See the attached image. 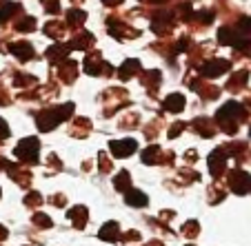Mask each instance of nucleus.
Segmentation results:
<instances>
[{"instance_id":"24","label":"nucleus","mask_w":251,"mask_h":246,"mask_svg":"<svg viewBox=\"0 0 251 246\" xmlns=\"http://www.w3.org/2000/svg\"><path fill=\"white\" fill-rule=\"evenodd\" d=\"M249 135H251V131H249Z\"/></svg>"},{"instance_id":"23","label":"nucleus","mask_w":251,"mask_h":246,"mask_svg":"<svg viewBox=\"0 0 251 246\" xmlns=\"http://www.w3.org/2000/svg\"><path fill=\"white\" fill-rule=\"evenodd\" d=\"M187 246H194V244H187Z\"/></svg>"},{"instance_id":"22","label":"nucleus","mask_w":251,"mask_h":246,"mask_svg":"<svg viewBox=\"0 0 251 246\" xmlns=\"http://www.w3.org/2000/svg\"><path fill=\"white\" fill-rule=\"evenodd\" d=\"M107 5H118V2H123V0H104Z\"/></svg>"},{"instance_id":"11","label":"nucleus","mask_w":251,"mask_h":246,"mask_svg":"<svg viewBox=\"0 0 251 246\" xmlns=\"http://www.w3.org/2000/svg\"><path fill=\"white\" fill-rule=\"evenodd\" d=\"M87 218H89V215H87V208H85V206H74V208L69 211V220L76 224V228H82V226H85Z\"/></svg>"},{"instance_id":"13","label":"nucleus","mask_w":251,"mask_h":246,"mask_svg":"<svg viewBox=\"0 0 251 246\" xmlns=\"http://www.w3.org/2000/svg\"><path fill=\"white\" fill-rule=\"evenodd\" d=\"M129 178H131V175L127 173V171H120L118 175H116V180H114V186L118 191H123V193H127L129 191V186H131V180H129Z\"/></svg>"},{"instance_id":"2","label":"nucleus","mask_w":251,"mask_h":246,"mask_svg":"<svg viewBox=\"0 0 251 246\" xmlns=\"http://www.w3.org/2000/svg\"><path fill=\"white\" fill-rule=\"evenodd\" d=\"M38 151H40V142L36 137H25L23 142L16 147V157L20 162H27V164H33V162H38Z\"/></svg>"},{"instance_id":"18","label":"nucleus","mask_w":251,"mask_h":246,"mask_svg":"<svg viewBox=\"0 0 251 246\" xmlns=\"http://www.w3.org/2000/svg\"><path fill=\"white\" fill-rule=\"evenodd\" d=\"M16 29H18V31H31V29H36V20H33V18H25V22L16 24Z\"/></svg>"},{"instance_id":"20","label":"nucleus","mask_w":251,"mask_h":246,"mask_svg":"<svg viewBox=\"0 0 251 246\" xmlns=\"http://www.w3.org/2000/svg\"><path fill=\"white\" fill-rule=\"evenodd\" d=\"M5 137H9V127H7L5 120L0 118V140H5Z\"/></svg>"},{"instance_id":"15","label":"nucleus","mask_w":251,"mask_h":246,"mask_svg":"<svg viewBox=\"0 0 251 246\" xmlns=\"http://www.w3.org/2000/svg\"><path fill=\"white\" fill-rule=\"evenodd\" d=\"M198 222L196 220H189L187 224H182V233H185L187 237H194V235H198Z\"/></svg>"},{"instance_id":"1","label":"nucleus","mask_w":251,"mask_h":246,"mask_svg":"<svg viewBox=\"0 0 251 246\" xmlns=\"http://www.w3.org/2000/svg\"><path fill=\"white\" fill-rule=\"evenodd\" d=\"M71 113H74V104H65V107H58V109H45V111H40L36 120H38L40 131H49V129H53L58 122L67 120Z\"/></svg>"},{"instance_id":"4","label":"nucleus","mask_w":251,"mask_h":246,"mask_svg":"<svg viewBox=\"0 0 251 246\" xmlns=\"http://www.w3.org/2000/svg\"><path fill=\"white\" fill-rule=\"evenodd\" d=\"M225 166H227V156H225L223 149H216V151L209 156V169H211L213 178H220Z\"/></svg>"},{"instance_id":"7","label":"nucleus","mask_w":251,"mask_h":246,"mask_svg":"<svg viewBox=\"0 0 251 246\" xmlns=\"http://www.w3.org/2000/svg\"><path fill=\"white\" fill-rule=\"evenodd\" d=\"M100 240H107V242H116V240H120V226L116 222H107L102 228H100Z\"/></svg>"},{"instance_id":"5","label":"nucleus","mask_w":251,"mask_h":246,"mask_svg":"<svg viewBox=\"0 0 251 246\" xmlns=\"http://www.w3.org/2000/svg\"><path fill=\"white\" fill-rule=\"evenodd\" d=\"M109 149L116 157H127L136 151V142H133V140H114V142L109 144Z\"/></svg>"},{"instance_id":"9","label":"nucleus","mask_w":251,"mask_h":246,"mask_svg":"<svg viewBox=\"0 0 251 246\" xmlns=\"http://www.w3.org/2000/svg\"><path fill=\"white\" fill-rule=\"evenodd\" d=\"M9 51L14 53L16 58H20V60H29V58L33 56V49L29 43H14L9 45Z\"/></svg>"},{"instance_id":"3","label":"nucleus","mask_w":251,"mask_h":246,"mask_svg":"<svg viewBox=\"0 0 251 246\" xmlns=\"http://www.w3.org/2000/svg\"><path fill=\"white\" fill-rule=\"evenodd\" d=\"M229 186H231L233 193L242 195V193H247V191H249L251 178L247 173H242L240 169H236V171H231V175H229Z\"/></svg>"},{"instance_id":"19","label":"nucleus","mask_w":251,"mask_h":246,"mask_svg":"<svg viewBox=\"0 0 251 246\" xmlns=\"http://www.w3.org/2000/svg\"><path fill=\"white\" fill-rule=\"evenodd\" d=\"M43 202V198H40L38 193H29V198L25 200V204H27V206H33V204H40Z\"/></svg>"},{"instance_id":"8","label":"nucleus","mask_w":251,"mask_h":246,"mask_svg":"<svg viewBox=\"0 0 251 246\" xmlns=\"http://www.w3.org/2000/svg\"><path fill=\"white\" fill-rule=\"evenodd\" d=\"M167 111H174V113H178V111L185 109V95L182 93H171L169 98L165 100V104H162Z\"/></svg>"},{"instance_id":"10","label":"nucleus","mask_w":251,"mask_h":246,"mask_svg":"<svg viewBox=\"0 0 251 246\" xmlns=\"http://www.w3.org/2000/svg\"><path fill=\"white\" fill-rule=\"evenodd\" d=\"M125 202H127L129 206H147V195L142 193V191L129 189L127 193H125Z\"/></svg>"},{"instance_id":"16","label":"nucleus","mask_w":251,"mask_h":246,"mask_svg":"<svg viewBox=\"0 0 251 246\" xmlns=\"http://www.w3.org/2000/svg\"><path fill=\"white\" fill-rule=\"evenodd\" d=\"M33 224H36V226H43V228H49L51 226V220H49L45 213H36L33 215Z\"/></svg>"},{"instance_id":"21","label":"nucleus","mask_w":251,"mask_h":246,"mask_svg":"<svg viewBox=\"0 0 251 246\" xmlns=\"http://www.w3.org/2000/svg\"><path fill=\"white\" fill-rule=\"evenodd\" d=\"M7 235H9V233H7V228H5V226H0V242L5 240V237H7Z\"/></svg>"},{"instance_id":"14","label":"nucleus","mask_w":251,"mask_h":246,"mask_svg":"<svg viewBox=\"0 0 251 246\" xmlns=\"http://www.w3.org/2000/svg\"><path fill=\"white\" fill-rule=\"evenodd\" d=\"M18 9H20L18 5H11V2H2V5H0V22H7V20H9V16L16 14Z\"/></svg>"},{"instance_id":"6","label":"nucleus","mask_w":251,"mask_h":246,"mask_svg":"<svg viewBox=\"0 0 251 246\" xmlns=\"http://www.w3.org/2000/svg\"><path fill=\"white\" fill-rule=\"evenodd\" d=\"M229 69V62L227 60H209L207 65H202V76L211 78V76H220V73H225Z\"/></svg>"},{"instance_id":"12","label":"nucleus","mask_w":251,"mask_h":246,"mask_svg":"<svg viewBox=\"0 0 251 246\" xmlns=\"http://www.w3.org/2000/svg\"><path fill=\"white\" fill-rule=\"evenodd\" d=\"M138 69H140V62H138V60H133V58H131V60H125V65L120 67V78H123V80H129V78H131Z\"/></svg>"},{"instance_id":"25","label":"nucleus","mask_w":251,"mask_h":246,"mask_svg":"<svg viewBox=\"0 0 251 246\" xmlns=\"http://www.w3.org/2000/svg\"><path fill=\"white\" fill-rule=\"evenodd\" d=\"M249 189H251V186H249Z\"/></svg>"},{"instance_id":"17","label":"nucleus","mask_w":251,"mask_h":246,"mask_svg":"<svg viewBox=\"0 0 251 246\" xmlns=\"http://www.w3.org/2000/svg\"><path fill=\"white\" fill-rule=\"evenodd\" d=\"M67 18H69V22H76V24H80L82 20H85V11L69 9V14H67Z\"/></svg>"}]
</instances>
